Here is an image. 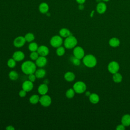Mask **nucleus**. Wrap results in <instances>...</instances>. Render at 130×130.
Wrapping results in <instances>:
<instances>
[{
	"label": "nucleus",
	"mask_w": 130,
	"mask_h": 130,
	"mask_svg": "<svg viewBox=\"0 0 130 130\" xmlns=\"http://www.w3.org/2000/svg\"><path fill=\"white\" fill-rule=\"evenodd\" d=\"M37 66L33 61L27 60L23 62L21 66L22 71L26 75H29L35 73L36 71Z\"/></svg>",
	"instance_id": "1"
},
{
	"label": "nucleus",
	"mask_w": 130,
	"mask_h": 130,
	"mask_svg": "<svg viewBox=\"0 0 130 130\" xmlns=\"http://www.w3.org/2000/svg\"><path fill=\"white\" fill-rule=\"evenodd\" d=\"M77 43L78 41L77 39L75 38V37L72 35L66 38L63 42V44L66 48L70 49L75 47L77 44Z\"/></svg>",
	"instance_id": "2"
},
{
	"label": "nucleus",
	"mask_w": 130,
	"mask_h": 130,
	"mask_svg": "<svg viewBox=\"0 0 130 130\" xmlns=\"http://www.w3.org/2000/svg\"><path fill=\"white\" fill-rule=\"evenodd\" d=\"M83 62L84 65L88 68H93L96 64V59L91 54H88L83 58Z\"/></svg>",
	"instance_id": "3"
},
{
	"label": "nucleus",
	"mask_w": 130,
	"mask_h": 130,
	"mask_svg": "<svg viewBox=\"0 0 130 130\" xmlns=\"http://www.w3.org/2000/svg\"><path fill=\"white\" fill-rule=\"evenodd\" d=\"M50 45L54 48H57L61 46L63 43L62 38L59 35H55L53 36L50 41Z\"/></svg>",
	"instance_id": "4"
},
{
	"label": "nucleus",
	"mask_w": 130,
	"mask_h": 130,
	"mask_svg": "<svg viewBox=\"0 0 130 130\" xmlns=\"http://www.w3.org/2000/svg\"><path fill=\"white\" fill-rule=\"evenodd\" d=\"M73 89L77 93H82L86 89V84L82 81H77L73 85Z\"/></svg>",
	"instance_id": "5"
},
{
	"label": "nucleus",
	"mask_w": 130,
	"mask_h": 130,
	"mask_svg": "<svg viewBox=\"0 0 130 130\" xmlns=\"http://www.w3.org/2000/svg\"><path fill=\"white\" fill-rule=\"evenodd\" d=\"M39 102L42 106L47 107L51 105L52 100L49 95L46 94L42 95V96L40 98Z\"/></svg>",
	"instance_id": "6"
},
{
	"label": "nucleus",
	"mask_w": 130,
	"mask_h": 130,
	"mask_svg": "<svg viewBox=\"0 0 130 130\" xmlns=\"http://www.w3.org/2000/svg\"><path fill=\"white\" fill-rule=\"evenodd\" d=\"M84 49L80 46H77L74 48L73 55L79 59H82L84 56Z\"/></svg>",
	"instance_id": "7"
},
{
	"label": "nucleus",
	"mask_w": 130,
	"mask_h": 130,
	"mask_svg": "<svg viewBox=\"0 0 130 130\" xmlns=\"http://www.w3.org/2000/svg\"><path fill=\"white\" fill-rule=\"evenodd\" d=\"M108 71L112 74H114L118 72L119 69V65L118 62L115 61L110 62L108 66Z\"/></svg>",
	"instance_id": "8"
},
{
	"label": "nucleus",
	"mask_w": 130,
	"mask_h": 130,
	"mask_svg": "<svg viewBox=\"0 0 130 130\" xmlns=\"http://www.w3.org/2000/svg\"><path fill=\"white\" fill-rule=\"evenodd\" d=\"M26 42L24 37L18 36L14 39L13 41V45L17 48H20L24 45Z\"/></svg>",
	"instance_id": "9"
},
{
	"label": "nucleus",
	"mask_w": 130,
	"mask_h": 130,
	"mask_svg": "<svg viewBox=\"0 0 130 130\" xmlns=\"http://www.w3.org/2000/svg\"><path fill=\"white\" fill-rule=\"evenodd\" d=\"M47 63V59L45 56H39L36 60V64L37 67L42 68L45 67Z\"/></svg>",
	"instance_id": "10"
},
{
	"label": "nucleus",
	"mask_w": 130,
	"mask_h": 130,
	"mask_svg": "<svg viewBox=\"0 0 130 130\" xmlns=\"http://www.w3.org/2000/svg\"><path fill=\"white\" fill-rule=\"evenodd\" d=\"M40 56H46L49 53V50L48 48L45 45H41L39 46L37 51Z\"/></svg>",
	"instance_id": "11"
},
{
	"label": "nucleus",
	"mask_w": 130,
	"mask_h": 130,
	"mask_svg": "<svg viewBox=\"0 0 130 130\" xmlns=\"http://www.w3.org/2000/svg\"><path fill=\"white\" fill-rule=\"evenodd\" d=\"M24 53L21 51H16L14 52L12 55V58L16 61H21L24 59Z\"/></svg>",
	"instance_id": "12"
},
{
	"label": "nucleus",
	"mask_w": 130,
	"mask_h": 130,
	"mask_svg": "<svg viewBox=\"0 0 130 130\" xmlns=\"http://www.w3.org/2000/svg\"><path fill=\"white\" fill-rule=\"evenodd\" d=\"M34 87L33 82L28 80L25 81L22 85V88L23 89L25 90L26 92H29L31 91Z\"/></svg>",
	"instance_id": "13"
},
{
	"label": "nucleus",
	"mask_w": 130,
	"mask_h": 130,
	"mask_svg": "<svg viewBox=\"0 0 130 130\" xmlns=\"http://www.w3.org/2000/svg\"><path fill=\"white\" fill-rule=\"evenodd\" d=\"M107 10V6L104 2H99L96 7V10L99 14L104 13Z\"/></svg>",
	"instance_id": "14"
},
{
	"label": "nucleus",
	"mask_w": 130,
	"mask_h": 130,
	"mask_svg": "<svg viewBox=\"0 0 130 130\" xmlns=\"http://www.w3.org/2000/svg\"><path fill=\"white\" fill-rule=\"evenodd\" d=\"M38 91L41 95L46 94L48 91V87L47 84L46 83H42L40 84L38 87Z\"/></svg>",
	"instance_id": "15"
},
{
	"label": "nucleus",
	"mask_w": 130,
	"mask_h": 130,
	"mask_svg": "<svg viewBox=\"0 0 130 130\" xmlns=\"http://www.w3.org/2000/svg\"><path fill=\"white\" fill-rule=\"evenodd\" d=\"M49 6L48 4L45 2H43L41 3L39 6V10L40 13L42 14H46L49 11Z\"/></svg>",
	"instance_id": "16"
},
{
	"label": "nucleus",
	"mask_w": 130,
	"mask_h": 130,
	"mask_svg": "<svg viewBox=\"0 0 130 130\" xmlns=\"http://www.w3.org/2000/svg\"><path fill=\"white\" fill-rule=\"evenodd\" d=\"M59 36H60L62 38H66L70 35H72V34L69 29L67 28H62L59 30Z\"/></svg>",
	"instance_id": "17"
},
{
	"label": "nucleus",
	"mask_w": 130,
	"mask_h": 130,
	"mask_svg": "<svg viewBox=\"0 0 130 130\" xmlns=\"http://www.w3.org/2000/svg\"><path fill=\"white\" fill-rule=\"evenodd\" d=\"M35 74L37 78L41 79L45 76L46 74V72L44 69L40 68L38 70H36V71L35 72Z\"/></svg>",
	"instance_id": "18"
},
{
	"label": "nucleus",
	"mask_w": 130,
	"mask_h": 130,
	"mask_svg": "<svg viewBox=\"0 0 130 130\" xmlns=\"http://www.w3.org/2000/svg\"><path fill=\"white\" fill-rule=\"evenodd\" d=\"M64 78L68 82H72L75 78V75L72 72H67L64 75Z\"/></svg>",
	"instance_id": "19"
},
{
	"label": "nucleus",
	"mask_w": 130,
	"mask_h": 130,
	"mask_svg": "<svg viewBox=\"0 0 130 130\" xmlns=\"http://www.w3.org/2000/svg\"><path fill=\"white\" fill-rule=\"evenodd\" d=\"M121 123L125 126L130 125V115L125 114L121 118Z\"/></svg>",
	"instance_id": "20"
},
{
	"label": "nucleus",
	"mask_w": 130,
	"mask_h": 130,
	"mask_svg": "<svg viewBox=\"0 0 130 130\" xmlns=\"http://www.w3.org/2000/svg\"><path fill=\"white\" fill-rule=\"evenodd\" d=\"M89 100L91 103L95 104L99 102L100 98L97 94L95 93H91L90 95L89 96Z\"/></svg>",
	"instance_id": "21"
},
{
	"label": "nucleus",
	"mask_w": 130,
	"mask_h": 130,
	"mask_svg": "<svg viewBox=\"0 0 130 130\" xmlns=\"http://www.w3.org/2000/svg\"><path fill=\"white\" fill-rule=\"evenodd\" d=\"M109 44L112 47H116L119 45L120 41L117 38H112L109 40Z\"/></svg>",
	"instance_id": "22"
},
{
	"label": "nucleus",
	"mask_w": 130,
	"mask_h": 130,
	"mask_svg": "<svg viewBox=\"0 0 130 130\" xmlns=\"http://www.w3.org/2000/svg\"><path fill=\"white\" fill-rule=\"evenodd\" d=\"M40 98L38 94H33L29 98V101L32 104H36L39 102Z\"/></svg>",
	"instance_id": "23"
},
{
	"label": "nucleus",
	"mask_w": 130,
	"mask_h": 130,
	"mask_svg": "<svg viewBox=\"0 0 130 130\" xmlns=\"http://www.w3.org/2000/svg\"><path fill=\"white\" fill-rule=\"evenodd\" d=\"M9 77L11 80L15 81L18 78L19 75L17 72L15 71H11L9 73Z\"/></svg>",
	"instance_id": "24"
},
{
	"label": "nucleus",
	"mask_w": 130,
	"mask_h": 130,
	"mask_svg": "<svg viewBox=\"0 0 130 130\" xmlns=\"http://www.w3.org/2000/svg\"><path fill=\"white\" fill-rule=\"evenodd\" d=\"M113 80L116 83H119L122 80V75L120 73H118V72L114 73L113 74Z\"/></svg>",
	"instance_id": "25"
},
{
	"label": "nucleus",
	"mask_w": 130,
	"mask_h": 130,
	"mask_svg": "<svg viewBox=\"0 0 130 130\" xmlns=\"http://www.w3.org/2000/svg\"><path fill=\"white\" fill-rule=\"evenodd\" d=\"M39 46L37 43L31 42L30 43V44L28 45V49L30 51L33 52V51H37V49L38 48Z\"/></svg>",
	"instance_id": "26"
},
{
	"label": "nucleus",
	"mask_w": 130,
	"mask_h": 130,
	"mask_svg": "<svg viewBox=\"0 0 130 130\" xmlns=\"http://www.w3.org/2000/svg\"><path fill=\"white\" fill-rule=\"evenodd\" d=\"M24 38H25L26 42L30 43L35 40V37L34 35L32 33L28 32L24 36Z\"/></svg>",
	"instance_id": "27"
},
{
	"label": "nucleus",
	"mask_w": 130,
	"mask_h": 130,
	"mask_svg": "<svg viewBox=\"0 0 130 130\" xmlns=\"http://www.w3.org/2000/svg\"><path fill=\"white\" fill-rule=\"evenodd\" d=\"M75 94V91L73 88H70L66 92V96L68 99H72L73 98Z\"/></svg>",
	"instance_id": "28"
},
{
	"label": "nucleus",
	"mask_w": 130,
	"mask_h": 130,
	"mask_svg": "<svg viewBox=\"0 0 130 130\" xmlns=\"http://www.w3.org/2000/svg\"><path fill=\"white\" fill-rule=\"evenodd\" d=\"M56 54L59 56H61L63 55L65 53V48L62 46H59L57 48L56 50Z\"/></svg>",
	"instance_id": "29"
},
{
	"label": "nucleus",
	"mask_w": 130,
	"mask_h": 130,
	"mask_svg": "<svg viewBox=\"0 0 130 130\" xmlns=\"http://www.w3.org/2000/svg\"><path fill=\"white\" fill-rule=\"evenodd\" d=\"M70 61L74 66H79L81 63L80 59L77 58L74 56H73L70 58Z\"/></svg>",
	"instance_id": "30"
},
{
	"label": "nucleus",
	"mask_w": 130,
	"mask_h": 130,
	"mask_svg": "<svg viewBox=\"0 0 130 130\" xmlns=\"http://www.w3.org/2000/svg\"><path fill=\"white\" fill-rule=\"evenodd\" d=\"M16 61L14 60L13 58H10L7 61V65L10 68H13L16 66Z\"/></svg>",
	"instance_id": "31"
},
{
	"label": "nucleus",
	"mask_w": 130,
	"mask_h": 130,
	"mask_svg": "<svg viewBox=\"0 0 130 130\" xmlns=\"http://www.w3.org/2000/svg\"><path fill=\"white\" fill-rule=\"evenodd\" d=\"M39 54L37 51L31 52L29 55V57L32 60H36L38 57Z\"/></svg>",
	"instance_id": "32"
},
{
	"label": "nucleus",
	"mask_w": 130,
	"mask_h": 130,
	"mask_svg": "<svg viewBox=\"0 0 130 130\" xmlns=\"http://www.w3.org/2000/svg\"><path fill=\"white\" fill-rule=\"evenodd\" d=\"M36 78H37V77H36L35 73L28 75V80L29 81H31L32 82H34L36 81Z\"/></svg>",
	"instance_id": "33"
},
{
	"label": "nucleus",
	"mask_w": 130,
	"mask_h": 130,
	"mask_svg": "<svg viewBox=\"0 0 130 130\" xmlns=\"http://www.w3.org/2000/svg\"><path fill=\"white\" fill-rule=\"evenodd\" d=\"M26 91L25 90H24V89H22L19 92V95L21 97V98H24L26 96Z\"/></svg>",
	"instance_id": "34"
},
{
	"label": "nucleus",
	"mask_w": 130,
	"mask_h": 130,
	"mask_svg": "<svg viewBox=\"0 0 130 130\" xmlns=\"http://www.w3.org/2000/svg\"><path fill=\"white\" fill-rule=\"evenodd\" d=\"M125 129V126L123 125L122 124H119L117 126L116 129L117 130H124Z\"/></svg>",
	"instance_id": "35"
},
{
	"label": "nucleus",
	"mask_w": 130,
	"mask_h": 130,
	"mask_svg": "<svg viewBox=\"0 0 130 130\" xmlns=\"http://www.w3.org/2000/svg\"><path fill=\"white\" fill-rule=\"evenodd\" d=\"M6 129L7 130H14L15 128L12 125H8L7 127H6Z\"/></svg>",
	"instance_id": "36"
},
{
	"label": "nucleus",
	"mask_w": 130,
	"mask_h": 130,
	"mask_svg": "<svg viewBox=\"0 0 130 130\" xmlns=\"http://www.w3.org/2000/svg\"><path fill=\"white\" fill-rule=\"evenodd\" d=\"M76 1L79 4H83L85 2L86 0H76Z\"/></svg>",
	"instance_id": "37"
},
{
	"label": "nucleus",
	"mask_w": 130,
	"mask_h": 130,
	"mask_svg": "<svg viewBox=\"0 0 130 130\" xmlns=\"http://www.w3.org/2000/svg\"><path fill=\"white\" fill-rule=\"evenodd\" d=\"M90 94H91V93H90V92L89 91H86V93H85V95H86V96H88L90 95Z\"/></svg>",
	"instance_id": "38"
},
{
	"label": "nucleus",
	"mask_w": 130,
	"mask_h": 130,
	"mask_svg": "<svg viewBox=\"0 0 130 130\" xmlns=\"http://www.w3.org/2000/svg\"><path fill=\"white\" fill-rule=\"evenodd\" d=\"M82 5H83V4H80V6H79V9H80V10H82V9L84 8L83 6Z\"/></svg>",
	"instance_id": "39"
},
{
	"label": "nucleus",
	"mask_w": 130,
	"mask_h": 130,
	"mask_svg": "<svg viewBox=\"0 0 130 130\" xmlns=\"http://www.w3.org/2000/svg\"><path fill=\"white\" fill-rule=\"evenodd\" d=\"M94 13V11H92V13H91V17H92V15H93V14Z\"/></svg>",
	"instance_id": "40"
},
{
	"label": "nucleus",
	"mask_w": 130,
	"mask_h": 130,
	"mask_svg": "<svg viewBox=\"0 0 130 130\" xmlns=\"http://www.w3.org/2000/svg\"><path fill=\"white\" fill-rule=\"evenodd\" d=\"M102 1H104V2H108V1H110V0H102Z\"/></svg>",
	"instance_id": "41"
}]
</instances>
